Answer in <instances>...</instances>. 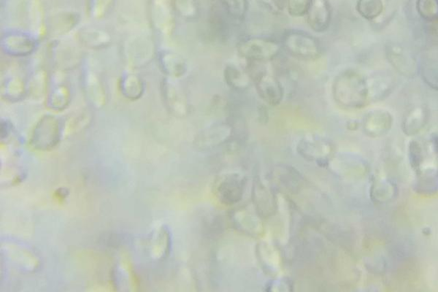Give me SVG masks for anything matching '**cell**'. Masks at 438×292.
<instances>
[{
  "label": "cell",
  "mask_w": 438,
  "mask_h": 292,
  "mask_svg": "<svg viewBox=\"0 0 438 292\" xmlns=\"http://www.w3.org/2000/svg\"><path fill=\"white\" fill-rule=\"evenodd\" d=\"M332 93L337 105L345 109H363L370 103L366 75L355 69H346L336 75Z\"/></svg>",
  "instance_id": "cell-1"
},
{
  "label": "cell",
  "mask_w": 438,
  "mask_h": 292,
  "mask_svg": "<svg viewBox=\"0 0 438 292\" xmlns=\"http://www.w3.org/2000/svg\"><path fill=\"white\" fill-rule=\"evenodd\" d=\"M281 44L290 55L305 61L319 59L323 53L320 40L308 32L300 30L285 32Z\"/></svg>",
  "instance_id": "cell-2"
},
{
  "label": "cell",
  "mask_w": 438,
  "mask_h": 292,
  "mask_svg": "<svg viewBox=\"0 0 438 292\" xmlns=\"http://www.w3.org/2000/svg\"><path fill=\"white\" fill-rule=\"evenodd\" d=\"M282 46L276 40L267 38H249L241 40L237 50L240 57L250 62H266L276 58Z\"/></svg>",
  "instance_id": "cell-3"
},
{
  "label": "cell",
  "mask_w": 438,
  "mask_h": 292,
  "mask_svg": "<svg viewBox=\"0 0 438 292\" xmlns=\"http://www.w3.org/2000/svg\"><path fill=\"white\" fill-rule=\"evenodd\" d=\"M61 135L62 128L58 118L46 115L33 129L30 144L38 150H49L58 145Z\"/></svg>",
  "instance_id": "cell-4"
},
{
  "label": "cell",
  "mask_w": 438,
  "mask_h": 292,
  "mask_svg": "<svg viewBox=\"0 0 438 292\" xmlns=\"http://www.w3.org/2000/svg\"><path fill=\"white\" fill-rule=\"evenodd\" d=\"M255 88L261 100L270 106H278L283 100V86L278 79L270 74L264 72L257 75Z\"/></svg>",
  "instance_id": "cell-5"
},
{
  "label": "cell",
  "mask_w": 438,
  "mask_h": 292,
  "mask_svg": "<svg viewBox=\"0 0 438 292\" xmlns=\"http://www.w3.org/2000/svg\"><path fill=\"white\" fill-rule=\"evenodd\" d=\"M164 101L175 115L184 116L188 113V103L181 86L175 79L167 78L162 84Z\"/></svg>",
  "instance_id": "cell-6"
},
{
  "label": "cell",
  "mask_w": 438,
  "mask_h": 292,
  "mask_svg": "<svg viewBox=\"0 0 438 292\" xmlns=\"http://www.w3.org/2000/svg\"><path fill=\"white\" fill-rule=\"evenodd\" d=\"M394 122L391 114L385 109H372L365 116L363 127L365 133L370 137H377L387 134Z\"/></svg>",
  "instance_id": "cell-7"
},
{
  "label": "cell",
  "mask_w": 438,
  "mask_h": 292,
  "mask_svg": "<svg viewBox=\"0 0 438 292\" xmlns=\"http://www.w3.org/2000/svg\"><path fill=\"white\" fill-rule=\"evenodd\" d=\"M36 46V40L23 32H10L2 38V48L10 56H28Z\"/></svg>",
  "instance_id": "cell-8"
},
{
  "label": "cell",
  "mask_w": 438,
  "mask_h": 292,
  "mask_svg": "<svg viewBox=\"0 0 438 292\" xmlns=\"http://www.w3.org/2000/svg\"><path fill=\"white\" fill-rule=\"evenodd\" d=\"M387 57L392 67L405 77H413L417 70L416 62L411 53L398 44H389Z\"/></svg>",
  "instance_id": "cell-9"
},
{
  "label": "cell",
  "mask_w": 438,
  "mask_h": 292,
  "mask_svg": "<svg viewBox=\"0 0 438 292\" xmlns=\"http://www.w3.org/2000/svg\"><path fill=\"white\" fill-rule=\"evenodd\" d=\"M306 16L309 27L314 31L322 34L330 27L332 20L331 7L326 0H312Z\"/></svg>",
  "instance_id": "cell-10"
},
{
  "label": "cell",
  "mask_w": 438,
  "mask_h": 292,
  "mask_svg": "<svg viewBox=\"0 0 438 292\" xmlns=\"http://www.w3.org/2000/svg\"><path fill=\"white\" fill-rule=\"evenodd\" d=\"M159 66L168 78L178 80L185 77L189 71V64L178 53L163 51L159 55Z\"/></svg>",
  "instance_id": "cell-11"
},
{
  "label": "cell",
  "mask_w": 438,
  "mask_h": 292,
  "mask_svg": "<svg viewBox=\"0 0 438 292\" xmlns=\"http://www.w3.org/2000/svg\"><path fill=\"white\" fill-rule=\"evenodd\" d=\"M367 78L370 102H376L387 98L394 89V79L385 72L370 74Z\"/></svg>",
  "instance_id": "cell-12"
},
{
  "label": "cell",
  "mask_w": 438,
  "mask_h": 292,
  "mask_svg": "<svg viewBox=\"0 0 438 292\" xmlns=\"http://www.w3.org/2000/svg\"><path fill=\"white\" fill-rule=\"evenodd\" d=\"M298 150L302 155L310 157H322L330 155L333 146L328 140L311 135L305 137L298 145Z\"/></svg>",
  "instance_id": "cell-13"
},
{
  "label": "cell",
  "mask_w": 438,
  "mask_h": 292,
  "mask_svg": "<svg viewBox=\"0 0 438 292\" xmlns=\"http://www.w3.org/2000/svg\"><path fill=\"white\" fill-rule=\"evenodd\" d=\"M428 118L429 112L425 106H415L404 115L402 123V131L405 135H415L425 127Z\"/></svg>",
  "instance_id": "cell-14"
},
{
  "label": "cell",
  "mask_w": 438,
  "mask_h": 292,
  "mask_svg": "<svg viewBox=\"0 0 438 292\" xmlns=\"http://www.w3.org/2000/svg\"><path fill=\"white\" fill-rule=\"evenodd\" d=\"M153 23L164 35H170L174 27L171 10L164 0H155L152 8Z\"/></svg>",
  "instance_id": "cell-15"
},
{
  "label": "cell",
  "mask_w": 438,
  "mask_h": 292,
  "mask_svg": "<svg viewBox=\"0 0 438 292\" xmlns=\"http://www.w3.org/2000/svg\"><path fill=\"white\" fill-rule=\"evenodd\" d=\"M232 134V127L227 123H219L206 128L197 137L201 146H212L220 144Z\"/></svg>",
  "instance_id": "cell-16"
},
{
  "label": "cell",
  "mask_w": 438,
  "mask_h": 292,
  "mask_svg": "<svg viewBox=\"0 0 438 292\" xmlns=\"http://www.w3.org/2000/svg\"><path fill=\"white\" fill-rule=\"evenodd\" d=\"M120 90L127 99L137 101L144 93V81L138 75L127 73L123 75L120 80Z\"/></svg>",
  "instance_id": "cell-17"
},
{
  "label": "cell",
  "mask_w": 438,
  "mask_h": 292,
  "mask_svg": "<svg viewBox=\"0 0 438 292\" xmlns=\"http://www.w3.org/2000/svg\"><path fill=\"white\" fill-rule=\"evenodd\" d=\"M223 75L229 88L236 91L245 90L250 85L248 75L235 64H228L224 68Z\"/></svg>",
  "instance_id": "cell-18"
},
{
  "label": "cell",
  "mask_w": 438,
  "mask_h": 292,
  "mask_svg": "<svg viewBox=\"0 0 438 292\" xmlns=\"http://www.w3.org/2000/svg\"><path fill=\"white\" fill-rule=\"evenodd\" d=\"M84 88L88 98L96 107H101L105 103V95L100 80L92 72L86 74Z\"/></svg>",
  "instance_id": "cell-19"
},
{
  "label": "cell",
  "mask_w": 438,
  "mask_h": 292,
  "mask_svg": "<svg viewBox=\"0 0 438 292\" xmlns=\"http://www.w3.org/2000/svg\"><path fill=\"white\" fill-rule=\"evenodd\" d=\"M80 40L90 48H101L109 44L111 38L103 31L94 29H86L79 34Z\"/></svg>",
  "instance_id": "cell-20"
},
{
  "label": "cell",
  "mask_w": 438,
  "mask_h": 292,
  "mask_svg": "<svg viewBox=\"0 0 438 292\" xmlns=\"http://www.w3.org/2000/svg\"><path fill=\"white\" fill-rule=\"evenodd\" d=\"M71 98L70 92L67 86L57 85L49 94L48 105L51 110L62 111L67 107Z\"/></svg>",
  "instance_id": "cell-21"
},
{
  "label": "cell",
  "mask_w": 438,
  "mask_h": 292,
  "mask_svg": "<svg viewBox=\"0 0 438 292\" xmlns=\"http://www.w3.org/2000/svg\"><path fill=\"white\" fill-rule=\"evenodd\" d=\"M358 14L368 21H374L383 13L382 0H358L357 3Z\"/></svg>",
  "instance_id": "cell-22"
},
{
  "label": "cell",
  "mask_w": 438,
  "mask_h": 292,
  "mask_svg": "<svg viewBox=\"0 0 438 292\" xmlns=\"http://www.w3.org/2000/svg\"><path fill=\"white\" fill-rule=\"evenodd\" d=\"M3 94L9 101H19L25 94V85L18 78L8 79L3 85Z\"/></svg>",
  "instance_id": "cell-23"
},
{
  "label": "cell",
  "mask_w": 438,
  "mask_h": 292,
  "mask_svg": "<svg viewBox=\"0 0 438 292\" xmlns=\"http://www.w3.org/2000/svg\"><path fill=\"white\" fill-rule=\"evenodd\" d=\"M229 16L237 20H242L248 10L246 0H221Z\"/></svg>",
  "instance_id": "cell-24"
},
{
  "label": "cell",
  "mask_w": 438,
  "mask_h": 292,
  "mask_svg": "<svg viewBox=\"0 0 438 292\" xmlns=\"http://www.w3.org/2000/svg\"><path fill=\"white\" fill-rule=\"evenodd\" d=\"M417 10L422 18L433 21L437 18L438 8L435 0H418Z\"/></svg>",
  "instance_id": "cell-25"
},
{
  "label": "cell",
  "mask_w": 438,
  "mask_h": 292,
  "mask_svg": "<svg viewBox=\"0 0 438 292\" xmlns=\"http://www.w3.org/2000/svg\"><path fill=\"white\" fill-rule=\"evenodd\" d=\"M175 6L179 15L185 18H193L198 12L195 0H175Z\"/></svg>",
  "instance_id": "cell-26"
},
{
  "label": "cell",
  "mask_w": 438,
  "mask_h": 292,
  "mask_svg": "<svg viewBox=\"0 0 438 292\" xmlns=\"http://www.w3.org/2000/svg\"><path fill=\"white\" fill-rule=\"evenodd\" d=\"M311 2L312 0H287L289 14L296 18L306 16Z\"/></svg>",
  "instance_id": "cell-27"
},
{
  "label": "cell",
  "mask_w": 438,
  "mask_h": 292,
  "mask_svg": "<svg viewBox=\"0 0 438 292\" xmlns=\"http://www.w3.org/2000/svg\"><path fill=\"white\" fill-rule=\"evenodd\" d=\"M423 79L432 88L437 90V69L435 62H427L422 68Z\"/></svg>",
  "instance_id": "cell-28"
},
{
  "label": "cell",
  "mask_w": 438,
  "mask_h": 292,
  "mask_svg": "<svg viewBox=\"0 0 438 292\" xmlns=\"http://www.w3.org/2000/svg\"><path fill=\"white\" fill-rule=\"evenodd\" d=\"M114 0H92L90 12L92 16L95 18H102L111 8Z\"/></svg>",
  "instance_id": "cell-29"
},
{
  "label": "cell",
  "mask_w": 438,
  "mask_h": 292,
  "mask_svg": "<svg viewBox=\"0 0 438 292\" xmlns=\"http://www.w3.org/2000/svg\"><path fill=\"white\" fill-rule=\"evenodd\" d=\"M410 157L413 168H419L422 160V149L418 142H411L409 146Z\"/></svg>",
  "instance_id": "cell-30"
},
{
  "label": "cell",
  "mask_w": 438,
  "mask_h": 292,
  "mask_svg": "<svg viewBox=\"0 0 438 292\" xmlns=\"http://www.w3.org/2000/svg\"><path fill=\"white\" fill-rule=\"evenodd\" d=\"M68 190L63 188L59 189L56 192H55V196H56L57 199L61 202L65 200L66 197L68 196Z\"/></svg>",
  "instance_id": "cell-31"
},
{
  "label": "cell",
  "mask_w": 438,
  "mask_h": 292,
  "mask_svg": "<svg viewBox=\"0 0 438 292\" xmlns=\"http://www.w3.org/2000/svg\"><path fill=\"white\" fill-rule=\"evenodd\" d=\"M257 1L263 5L271 8L275 5L276 0H257Z\"/></svg>",
  "instance_id": "cell-32"
},
{
  "label": "cell",
  "mask_w": 438,
  "mask_h": 292,
  "mask_svg": "<svg viewBox=\"0 0 438 292\" xmlns=\"http://www.w3.org/2000/svg\"><path fill=\"white\" fill-rule=\"evenodd\" d=\"M40 77V73H39V75H38V83L36 82V85H38L39 83H40L42 82V81L43 80V77L41 79V80H39ZM42 90H43V86L38 85V90H37L36 92H38V93L40 94V92H42Z\"/></svg>",
  "instance_id": "cell-33"
}]
</instances>
